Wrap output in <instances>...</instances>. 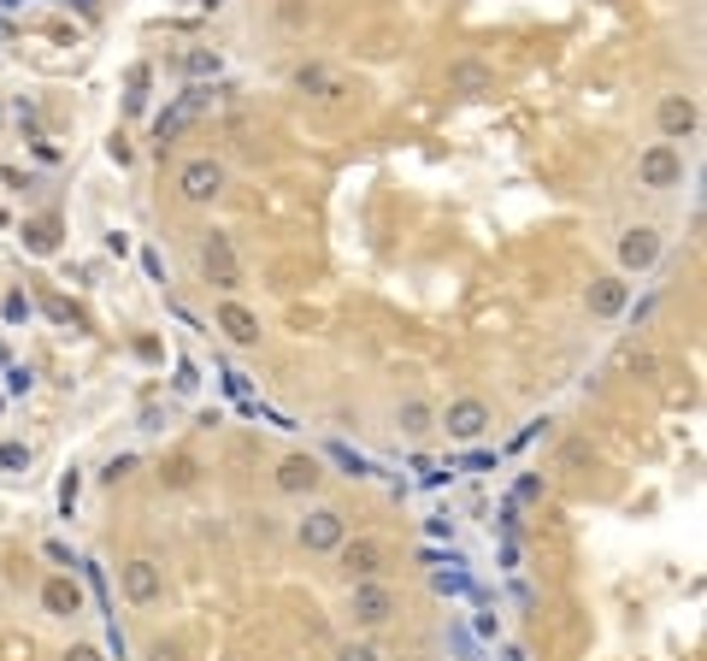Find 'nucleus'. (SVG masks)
I'll return each mask as SVG.
<instances>
[{"label":"nucleus","mask_w":707,"mask_h":661,"mask_svg":"<svg viewBox=\"0 0 707 661\" xmlns=\"http://www.w3.org/2000/svg\"><path fill=\"white\" fill-rule=\"evenodd\" d=\"M201 273L218 284V290H243V260H236V248H231V236L224 231H206V243H201Z\"/></svg>","instance_id":"f257e3e1"},{"label":"nucleus","mask_w":707,"mask_h":661,"mask_svg":"<svg viewBox=\"0 0 707 661\" xmlns=\"http://www.w3.org/2000/svg\"><path fill=\"white\" fill-rule=\"evenodd\" d=\"M349 608H354L360 626H384L395 615V590L384 579H354V603Z\"/></svg>","instance_id":"f03ea898"},{"label":"nucleus","mask_w":707,"mask_h":661,"mask_svg":"<svg viewBox=\"0 0 707 661\" xmlns=\"http://www.w3.org/2000/svg\"><path fill=\"white\" fill-rule=\"evenodd\" d=\"M636 178L649 183V190H672V183L684 178V160H678V148L672 142H654L643 160H636Z\"/></svg>","instance_id":"7ed1b4c3"},{"label":"nucleus","mask_w":707,"mask_h":661,"mask_svg":"<svg viewBox=\"0 0 707 661\" xmlns=\"http://www.w3.org/2000/svg\"><path fill=\"white\" fill-rule=\"evenodd\" d=\"M296 537H301L313 555H331V550H342V537H349V532H342V514H336V508H319V514L301 520Z\"/></svg>","instance_id":"20e7f679"},{"label":"nucleus","mask_w":707,"mask_h":661,"mask_svg":"<svg viewBox=\"0 0 707 661\" xmlns=\"http://www.w3.org/2000/svg\"><path fill=\"white\" fill-rule=\"evenodd\" d=\"M442 431L454 437V444H478V437L490 431V408H484V402L465 396V402H454V408L442 414Z\"/></svg>","instance_id":"39448f33"},{"label":"nucleus","mask_w":707,"mask_h":661,"mask_svg":"<svg viewBox=\"0 0 707 661\" xmlns=\"http://www.w3.org/2000/svg\"><path fill=\"white\" fill-rule=\"evenodd\" d=\"M160 590H165V573L160 562H148V555H136V562H125V597L130 603H160Z\"/></svg>","instance_id":"423d86ee"},{"label":"nucleus","mask_w":707,"mask_h":661,"mask_svg":"<svg viewBox=\"0 0 707 661\" xmlns=\"http://www.w3.org/2000/svg\"><path fill=\"white\" fill-rule=\"evenodd\" d=\"M384 562H389V550L377 544V537H342V567L354 573V579H377V573H384Z\"/></svg>","instance_id":"0eeeda50"},{"label":"nucleus","mask_w":707,"mask_h":661,"mask_svg":"<svg viewBox=\"0 0 707 661\" xmlns=\"http://www.w3.org/2000/svg\"><path fill=\"white\" fill-rule=\"evenodd\" d=\"M178 190H183V201H213L224 190V166L218 160H189L183 178H178Z\"/></svg>","instance_id":"6e6552de"},{"label":"nucleus","mask_w":707,"mask_h":661,"mask_svg":"<svg viewBox=\"0 0 707 661\" xmlns=\"http://www.w3.org/2000/svg\"><path fill=\"white\" fill-rule=\"evenodd\" d=\"M654 254H661V231H649V225H636L619 236V260L631 266V273H643V266H654Z\"/></svg>","instance_id":"1a4fd4ad"},{"label":"nucleus","mask_w":707,"mask_h":661,"mask_svg":"<svg viewBox=\"0 0 707 661\" xmlns=\"http://www.w3.org/2000/svg\"><path fill=\"white\" fill-rule=\"evenodd\" d=\"M324 467L313 461V455H289V461L278 467V490H289V497H301V490H319Z\"/></svg>","instance_id":"9d476101"},{"label":"nucleus","mask_w":707,"mask_h":661,"mask_svg":"<svg viewBox=\"0 0 707 661\" xmlns=\"http://www.w3.org/2000/svg\"><path fill=\"white\" fill-rule=\"evenodd\" d=\"M218 326H224V337H231V343H243V349L260 343V319H254L243 301H224V308H218Z\"/></svg>","instance_id":"9b49d317"},{"label":"nucleus","mask_w":707,"mask_h":661,"mask_svg":"<svg viewBox=\"0 0 707 661\" xmlns=\"http://www.w3.org/2000/svg\"><path fill=\"white\" fill-rule=\"evenodd\" d=\"M625 301H631V284L625 278H596L590 284V313L613 319V313H625Z\"/></svg>","instance_id":"f8f14e48"},{"label":"nucleus","mask_w":707,"mask_h":661,"mask_svg":"<svg viewBox=\"0 0 707 661\" xmlns=\"http://www.w3.org/2000/svg\"><path fill=\"white\" fill-rule=\"evenodd\" d=\"M490 83H495V72H490V65H478V60L448 65V89H454V95H490Z\"/></svg>","instance_id":"ddd939ff"},{"label":"nucleus","mask_w":707,"mask_h":661,"mask_svg":"<svg viewBox=\"0 0 707 661\" xmlns=\"http://www.w3.org/2000/svg\"><path fill=\"white\" fill-rule=\"evenodd\" d=\"M661 130H666L672 142H678V137H689V130H696V100L666 95V100H661Z\"/></svg>","instance_id":"4468645a"},{"label":"nucleus","mask_w":707,"mask_h":661,"mask_svg":"<svg viewBox=\"0 0 707 661\" xmlns=\"http://www.w3.org/2000/svg\"><path fill=\"white\" fill-rule=\"evenodd\" d=\"M42 603H47V615H77V608H83V590L65 585V579H47Z\"/></svg>","instance_id":"2eb2a0df"},{"label":"nucleus","mask_w":707,"mask_h":661,"mask_svg":"<svg viewBox=\"0 0 707 661\" xmlns=\"http://www.w3.org/2000/svg\"><path fill=\"white\" fill-rule=\"evenodd\" d=\"M296 83H301V89H319L324 100H336V95H342V89H336V83H331V77H324V72H319V65H301V72H296Z\"/></svg>","instance_id":"dca6fc26"},{"label":"nucleus","mask_w":707,"mask_h":661,"mask_svg":"<svg viewBox=\"0 0 707 661\" xmlns=\"http://www.w3.org/2000/svg\"><path fill=\"white\" fill-rule=\"evenodd\" d=\"M401 431L407 437H425L430 431V408H425V402H407V408H401Z\"/></svg>","instance_id":"f3484780"},{"label":"nucleus","mask_w":707,"mask_h":661,"mask_svg":"<svg viewBox=\"0 0 707 661\" xmlns=\"http://www.w3.org/2000/svg\"><path fill=\"white\" fill-rule=\"evenodd\" d=\"M437 590H442V597H460V590H465V573H460V562L437 567Z\"/></svg>","instance_id":"a211bd4d"},{"label":"nucleus","mask_w":707,"mask_h":661,"mask_svg":"<svg viewBox=\"0 0 707 661\" xmlns=\"http://www.w3.org/2000/svg\"><path fill=\"white\" fill-rule=\"evenodd\" d=\"M336 661H384V655H377L372 643H342V650H336Z\"/></svg>","instance_id":"6ab92c4d"},{"label":"nucleus","mask_w":707,"mask_h":661,"mask_svg":"<svg viewBox=\"0 0 707 661\" xmlns=\"http://www.w3.org/2000/svg\"><path fill=\"white\" fill-rule=\"evenodd\" d=\"M331 455H336V461H342V467L354 472V479H366V472H372L366 461H360V455H349V449H342V444H331Z\"/></svg>","instance_id":"aec40b11"},{"label":"nucleus","mask_w":707,"mask_h":661,"mask_svg":"<svg viewBox=\"0 0 707 661\" xmlns=\"http://www.w3.org/2000/svg\"><path fill=\"white\" fill-rule=\"evenodd\" d=\"M0 467H30V455L19 444H0Z\"/></svg>","instance_id":"412c9836"},{"label":"nucleus","mask_w":707,"mask_h":661,"mask_svg":"<svg viewBox=\"0 0 707 661\" xmlns=\"http://www.w3.org/2000/svg\"><path fill=\"white\" fill-rule=\"evenodd\" d=\"M7 319H30V301L24 296H7Z\"/></svg>","instance_id":"4be33fe9"},{"label":"nucleus","mask_w":707,"mask_h":661,"mask_svg":"<svg viewBox=\"0 0 707 661\" xmlns=\"http://www.w3.org/2000/svg\"><path fill=\"white\" fill-rule=\"evenodd\" d=\"M65 661H100V650H72V655H65Z\"/></svg>","instance_id":"5701e85b"},{"label":"nucleus","mask_w":707,"mask_h":661,"mask_svg":"<svg viewBox=\"0 0 707 661\" xmlns=\"http://www.w3.org/2000/svg\"><path fill=\"white\" fill-rule=\"evenodd\" d=\"M507 661H525V650H507Z\"/></svg>","instance_id":"b1692460"}]
</instances>
